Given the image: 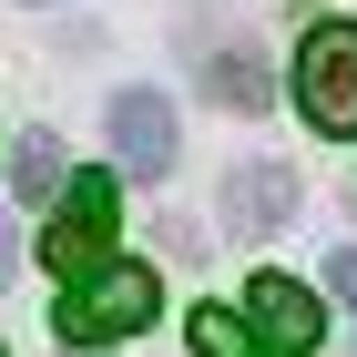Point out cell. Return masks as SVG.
Here are the masks:
<instances>
[{"instance_id": "1", "label": "cell", "mask_w": 357, "mask_h": 357, "mask_svg": "<svg viewBox=\"0 0 357 357\" xmlns=\"http://www.w3.org/2000/svg\"><path fill=\"white\" fill-rule=\"evenodd\" d=\"M153 306H164L153 266H133V255H112V266H92L82 286L61 296V337H72V347H112V337L153 327Z\"/></svg>"}, {"instance_id": "2", "label": "cell", "mask_w": 357, "mask_h": 357, "mask_svg": "<svg viewBox=\"0 0 357 357\" xmlns=\"http://www.w3.org/2000/svg\"><path fill=\"white\" fill-rule=\"evenodd\" d=\"M296 102L317 133L357 143V21H317L296 41Z\"/></svg>"}, {"instance_id": "3", "label": "cell", "mask_w": 357, "mask_h": 357, "mask_svg": "<svg viewBox=\"0 0 357 357\" xmlns=\"http://www.w3.org/2000/svg\"><path fill=\"white\" fill-rule=\"evenodd\" d=\"M112 225H123V184H112V174H72V194H61L52 235H41V266L82 286L92 266H112Z\"/></svg>"}, {"instance_id": "4", "label": "cell", "mask_w": 357, "mask_h": 357, "mask_svg": "<svg viewBox=\"0 0 357 357\" xmlns=\"http://www.w3.org/2000/svg\"><path fill=\"white\" fill-rule=\"evenodd\" d=\"M112 164L133 174V184L174 174V102L164 92H112Z\"/></svg>"}, {"instance_id": "5", "label": "cell", "mask_w": 357, "mask_h": 357, "mask_svg": "<svg viewBox=\"0 0 357 357\" xmlns=\"http://www.w3.org/2000/svg\"><path fill=\"white\" fill-rule=\"evenodd\" d=\"M245 317H255V337H266V347H286V357L317 347V327H327V317H317V296H306L296 275H275V266L245 286Z\"/></svg>"}, {"instance_id": "6", "label": "cell", "mask_w": 357, "mask_h": 357, "mask_svg": "<svg viewBox=\"0 0 357 357\" xmlns=\"http://www.w3.org/2000/svg\"><path fill=\"white\" fill-rule=\"evenodd\" d=\"M286 215H296V184H286L275 164H245L235 184H225V225H235V235H275Z\"/></svg>"}, {"instance_id": "7", "label": "cell", "mask_w": 357, "mask_h": 357, "mask_svg": "<svg viewBox=\"0 0 357 357\" xmlns=\"http://www.w3.org/2000/svg\"><path fill=\"white\" fill-rule=\"evenodd\" d=\"M10 194H21V204H61V194H72V164H61L52 133H21V143H10Z\"/></svg>"}, {"instance_id": "8", "label": "cell", "mask_w": 357, "mask_h": 357, "mask_svg": "<svg viewBox=\"0 0 357 357\" xmlns=\"http://www.w3.org/2000/svg\"><path fill=\"white\" fill-rule=\"evenodd\" d=\"M194 357H286L255 337V317H235V306H194Z\"/></svg>"}, {"instance_id": "9", "label": "cell", "mask_w": 357, "mask_h": 357, "mask_svg": "<svg viewBox=\"0 0 357 357\" xmlns=\"http://www.w3.org/2000/svg\"><path fill=\"white\" fill-rule=\"evenodd\" d=\"M215 92H225V102H266V82H255V61H235V52L215 61Z\"/></svg>"}, {"instance_id": "10", "label": "cell", "mask_w": 357, "mask_h": 357, "mask_svg": "<svg viewBox=\"0 0 357 357\" xmlns=\"http://www.w3.org/2000/svg\"><path fill=\"white\" fill-rule=\"evenodd\" d=\"M327 296L357 317V245H337V255H327Z\"/></svg>"}, {"instance_id": "11", "label": "cell", "mask_w": 357, "mask_h": 357, "mask_svg": "<svg viewBox=\"0 0 357 357\" xmlns=\"http://www.w3.org/2000/svg\"><path fill=\"white\" fill-rule=\"evenodd\" d=\"M0 286H10V215H0Z\"/></svg>"}]
</instances>
